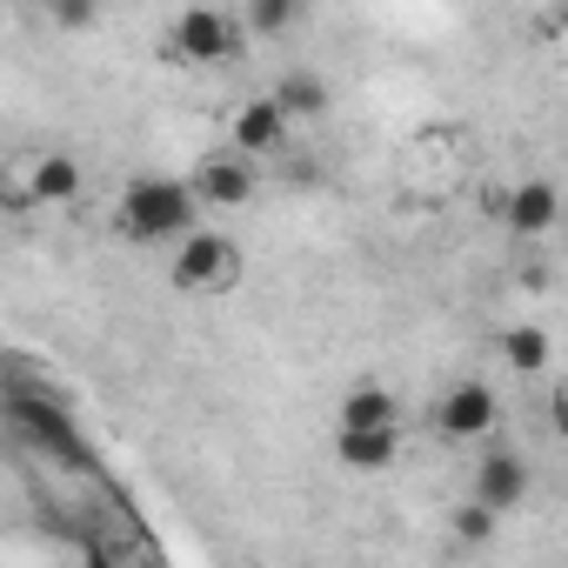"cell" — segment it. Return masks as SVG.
<instances>
[{"mask_svg": "<svg viewBox=\"0 0 568 568\" xmlns=\"http://www.w3.org/2000/svg\"><path fill=\"white\" fill-rule=\"evenodd\" d=\"M121 234L128 241H174L194 234V187L174 174H141L121 194Z\"/></svg>", "mask_w": 568, "mask_h": 568, "instance_id": "obj_1", "label": "cell"}, {"mask_svg": "<svg viewBox=\"0 0 568 568\" xmlns=\"http://www.w3.org/2000/svg\"><path fill=\"white\" fill-rule=\"evenodd\" d=\"M241 267H247V254H241L234 234L194 227V234H181V247H174V288H181V295H227L234 281H241Z\"/></svg>", "mask_w": 568, "mask_h": 568, "instance_id": "obj_2", "label": "cell"}, {"mask_svg": "<svg viewBox=\"0 0 568 568\" xmlns=\"http://www.w3.org/2000/svg\"><path fill=\"white\" fill-rule=\"evenodd\" d=\"M187 187H194V207H247L254 187H261V168L241 161L234 148H214V154L194 161V181Z\"/></svg>", "mask_w": 568, "mask_h": 568, "instance_id": "obj_3", "label": "cell"}, {"mask_svg": "<svg viewBox=\"0 0 568 568\" xmlns=\"http://www.w3.org/2000/svg\"><path fill=\"white\" fill-rule=\"evenodd\" d=\"M241 48V21L234 14H214V8H194L174 21V54L181 61H227Z\"/></svg>", "mask_w": 568, "mask_h": 568, "instance_id": "obj_4", "label": "cell"}, {"mask_svg": "<svg viewBox=\"0 0 568 568\" xmlns=\"http://www.w3.org/2000/svg\"><path fill=\"white\" fill-rule=\"evenodd\" d=\"M495 388H481V382H462V388H448L442 395V408H435V435L442 442H475V435H488L495 428Z\"/></svg>", "mask_w": 568, "mask_h": 568, "instance_id": "obj_5", "label": "cell"}, {"mask_svg": "<svg viewBox=\"0 0 568 568\" xmlns=\"http://www.w3.org/2000/svg\"><path fill=\"white\" fill-rule=\"evenodd\" d=\"M475 501H481L488 515H508V508H521V501H528V462H521L515 448H495V455H481V468H475Z\"/></svg>", "mask_w": 568, "mask_h": 568, "instance_id": "obj_6", "label": "cell"}, {"mask_svg": "<svg viewBox=\"0 0 568 568\" xmlns=\"http://www.w3.org/2000/svg\"><path fill=\"white\" fill-rule=\"evenodd\" d=\"M555 214H561V187H555L548 174L521 181V187L501 201V221H508L515 234H548V227H555Z\"/></svg>", "mask_w": 568, "mask_h": 568, "instance_id": "obj_7", "label": "cell"}, {"mask_svg": "<svg viewBox=\"0 0 568 568\" xmlns=\"http://www.w3.org/2000/svg\"><path fill=\"white\" fill-rule=\"evenodd\" d=\"M281 148H288V121L274 114V101H247L234 114V154L261 161V154H281Z\"/></svg>", "mask_w": 568, "mask_h": 568, "instance_id": "obj_8", "label": "cell"}, {"mask_svg": "<svg viewBox=\"0 0 568 568\" xmlns=\"http://www.w3.org/2000/svg\"><path fill=\"white\" fill-rule=\"evenodd\" d=\"M267 101H274L281 121H315V114H328V81H322L315 68H288V74L274 81Z\"/></svg>", "mask_w": 568, "mask_h": 568, "instance_id": "obj_9", "label": "cell"}, {"mask_svg": "<svg viewBox=\"0 0 568 568\" xmlns=\"http://www.w3.org/2000/svg\"><path fill=\"white\" fill-rule=\"evenodd\" d=\"M335 428H388V435H402V402H395L388 388L362 382V388H348V402H342V422H335Z\"/></svg>", "mask_w": 568, "mask_h": 568, "instance_id": "obj_10", "label": "cell"}, {"mask_svg": "<svg viewBox=\"0 0 568 568\" xmlns=\"http://www.w3.org/2000/svg\"><path fill=\"white\" fill-rule=\"evenodd\" d=\"M335 455H342L348 468L375 475V468H388V462L402 455V435H388V428H335Z\"/></svg>", "mask_w": 568, "mask_h": 568, "instance_id": "obj_11", "label": "cell"}, {"mask_svg": "<svg viewBox=\"0 0 568 568\" xmlns=\"http://www.w3.org/2000/svg\"><path fill=\"white\" fill-rule=\"evenodd\" d=\"M34 201L41 207H74L81 201V161L74 154H34Z\"/></svg>", "mask_w": 568, "mask_h": 568, "instance_id": "obj_12", "label": "cell"}, {"mask_svg": "<svg viewBox=\"0 0 568 568\" xmlns=\"http://www.w3.org/2000/svg\"><path fill=\"white\" fill-rule=\"evenodd\" d=\"M501 355H508L515 375H548V355H555V348H548V335H541L535 322H515V328L501 335Z\"/></svg>", "mask_w": 568, "mask_h": 568, "instance_id": "obj_13", "label": "cell"}, {"mask_svg": "<svg viewBox=\"0 0 568 568\" xmlns=\"http://www.w3.org/2000/svg\"><path fill=\"white\" fill-rule=\"evenodd\" d=\"M34 154L0 161V214H34Z\"/></svg>", "mask_w": 568, "mask_h": 568, "instance_id": "obj_14", "label": "cell"}, {"mask_svg": "<svg viewBox=\"0 0 568 568\" xmlns=\"http://www.w3.org/2000/svg\"><path fill=\"white\" fill-rule=\"evenodd\" d=\"M495 521H501V515H488L481 501H468V508H455V541L481 548V541H495Z\"/></svg>", "mask_w": 568, "mask_h": 568, "instance_id": "obj_15", "label": "cell"}, {"mask_svg": "<svg viewBox=\"0 0 568 568\" xmlns=\"http://www.w3.org/2000/svg\"><path fill=\"white\" fill-rule=\"evenodd\" d=\"M295 21H302V8H288V0H254V8H247L254 34H281V28H295Z\"/></svg>", "mask_w": 568, "mask_h": 568, "instance_id": "obj_16", "label": "cell"}, {"mask_svg": "<svg viewBox=\"0 0 568 568\" xmlns=\"http://www.w3.org/2000/svg\"><path fill=\"white\" fill-rule=\"evenodd\" d=\"M54 21H61V28H94V8H61Z\"/></svg>", "mask_w": 568, "mask_h": 568, "instance_id": "obj_17", "label": "cell"}]
</instances>
